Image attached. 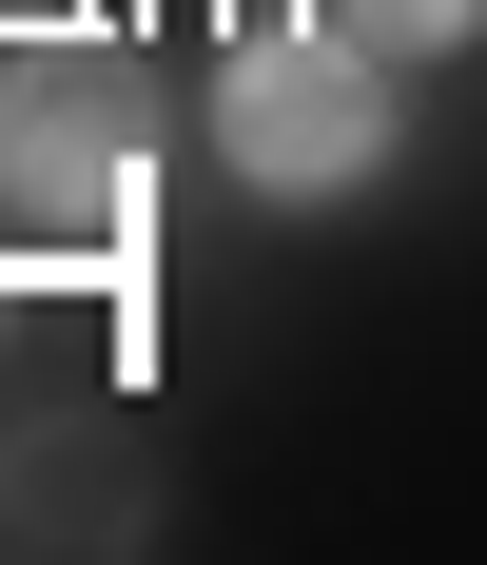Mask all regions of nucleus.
<instances>
[{"label":"nucleus","instance_id":"nucleus-1","mask_svg":"<svg viewBox=\"0 0 487 565\" xmlns=\"http://www.w3.org/2000/svg\"><path fill=\"white\" fill-rule=\"evenodd\" d=\"M195 137H215V175L254 215H351V195L410 157V58H371L331 0H273V20H234Z\"/></svg>","mask_w":487,"mask_h":565},{"label":"nucleus","instance_id":"nucleus-2","mask_svg":"<svg viewBox=\"0 0 487 565\" xmlns=\"http://www.w3.org/2000/svg\"><path fill=\"white\" fill-rule=\"evenodd\" d=\"M0 175H20V215H59V234H117L157 195L117 20H0Z\"/></svg>","mask_w":487,"mask_h":565},{"label":"nucleus","instance_id":"nucleus-3","mask_svg":"<svg viewBox=\"0 0 487 565\" xmlns=\"http://www.w3.org/2000/svg\"><path fill=\"white\" fill-rule=\"evenodd\" d=\"M331 20H351V40H371V58H410V78L487 40V0H331Z\"/></svg>","mask_w":487,"mask_h":565},{"label":"nucleus","instance_id":"nucleus-4","mask_svg":"<svg viewBox=\"0 0 487 565\" xmlns=\"http://www.w3.org/2000/svg\"><path fill=\"white\" fill-rule=\"evenodd\" d=\"M0 20H117V0H0Z\"/></svg>","mask_w":487,"mask_h":565},{"label":"nucleus","instance_id":"nucleus-5","mask_svg":"<svg viewBox=\"0 0 487 565\" xmlns=\"http://www.w3.org/2000/svg\"><path fill=\"white\" fill-rule=\"evenodd\" d=\"M0 332H20V274H0Z\"/></svg>","mask_w":487,"mask_h":565}]
</instances>
